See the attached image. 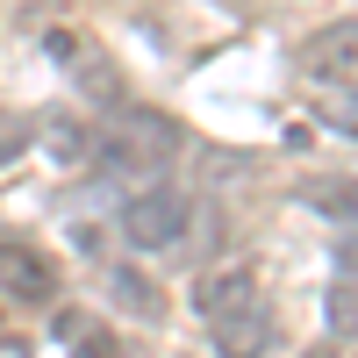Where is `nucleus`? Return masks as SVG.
Here are the masks:
<instances>
[{"label":"nucleus","mask_w":358,"mask_h":358,"mask_svg":"<svg viewBox=\"0 0 358 358\" xmlns=\"http://www.w3.org/2000/svg\"><path fill=\"white\" fill-rule=\"evenodd\" d=\"M330 330H337V337L351 330V280H337V287H330Z\"/></svg>","instance_id":"nucleus-9"},{"label":"nucleus","mask_w":358,"mask_h":358,"mask_svg":"<svg viewBox=\"0 0 358 358\" xmlns=\"http://www.w3.org/2000/svg\"><path fill=\"white\" fill-rule=\"evenodd\" d=\"M172 143H179L172 122H158V115H143V108H122V115H115V122L94 136V151H101L108 172H122V179H136V187H151V179L165 172V158H172Z\"/></svg>","instance_id":"nucleus-1"},{"label":"nucleus","mask_w":358,"mask_h":358,"mask_svg":"<svg viewBox=\"0 0 358 358\" xmlns=\"http://www.w3.org/2000/svg\"><path fill=\"white\" fill-rule=\"evenodd\" d=\"M43 143H50V158H57V165H79V158H86V129L65 122V115H50V122H43Z\"/></svg>","instance_id":"nucleus-7"},{"label":"nucleus","mask_w":358,"mask_h":358,"mask_svg":"<svg viewBox=\"0 0 358 358\" xmlns=\"http://www.w3.org/2000/svg\"><path fill=\"white\" fill-rule=\"evenodd\" d=\"M108 287H115V301H122V308H136L143 322H158V315H165V294H158V287H143L129 265H115V280H108Z\"/></svg>","instance_id":"nucleus-6"},{"label":"nucleus","mask_w":358,"mask_h":358,"mask_svg":"<svg viewBox=\"0 0 358 358\" xmlns=\"http://www.w3.org/2000/svg\"><path fill=\"white\" fill-rule=\"evenodd\" d=\"M179 229H187V194L165 187V179H151V187H136L129 208H122V236L136 251H165L179 244Z\"/></svg>","instance_id":"nucleus-2"},{"label":"nucleus","mask_w":358,"mask_h":358,"mask_svg":"<svg viewBox=\"0 0 358 358\" xmlns=\"http://www.w3.org/2000/svg\"><path fill=\"white\" fill-rule=\"evenodd\" d=\"M208 337H215L222 358H258L273 344V308H265V294L244 301V308H229V315H208Z\"/></svg>","instance_id":"nucleus-3"},{"label":"nucleus","mask_w":358,"mask_h":358,"mask_svg":"<svg viewBox=\"0 0 358 358\" xmlns=\"http://www.w3.org/2000/svg\"><path fill=\"white\" fill-rule=\"evenodd\" d=\"M79 358H115V344L108 337H79Z\"/></svg>","instance_id":"nucleus-10"},{"label":"nucleus","mask_w":358,"mask_h":358,"mask_svg":"<svg viewBox=\"0 0 358 358\" xmlns=\"http://www.w3.org/2000/svg\"><path fill=\"white\" fill-rule=\"evenodd\" d=\"M0 294H15V301H50L57 294V265L43 251L15 244V236H0Z\"/></svg>","instance_id":"nucleus-4"},{"label":"nucleus","mask_w":358,"mask_h":358,"mask_svg":"<svg viewBox=\"0 0 358 358\" xmlns=\"http://www.w3.org/2000/svg\"><path fill=\"white\" fill-rule=\"evenodd\" d=\"M29 136H36V122H22V115H0V165H8Z\"/></svg>","instance_id":"nucleus-8"},{"label":"nucleus","mask_w":358,"mask_h":358,"mask_svg":"<svg viewBox=\"0 0 358 358\" xmlns=\"http://www.w3.org/2000/svg\"><path fill=\"white\" fill-rule=\"evenodd\" d=\"M194 301H201V315H229V308L258 301V273L251 265H215V273L194 287Z\"/></svg>","instance_id":"nucleus-5"}]
</instances>
